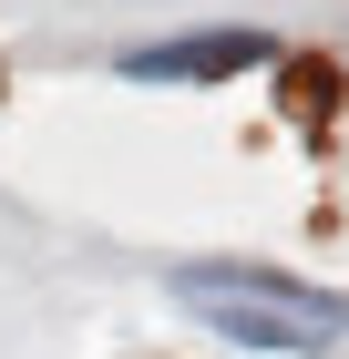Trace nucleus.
<instances>
[{
    "label": "nucleus",
    "mask_w": 349,
    "mask_h": 359,
    "mask_svg": "<svg viewBox=\"0 0 349 359\" xmlns=\"http://www.w3.org/2000/svg\"><path fill=\"white\" fill-rule=\"evenodd\" d=\"M175 308H195L216 339L237 349H277V359H329L349 339V298L339 287H308L288 267H257V257H185L164 277Z\"/></svg>",
    "instance_id": "f257e3e1"
},
{
    "label": "nucleus",
    "mask_w": 349,
    "mask_h": 359,
    "mask_svg": "<svg viewBox=\"0 0 349 359\" xmlns=\"http://www.w3.org/2000/svg\"><path fill=\"white\" fill-rule=\"evenodd\" d=\"M268 52H277L268 31H175V41L124 52L113 72H124V83H226V72H257Z\"/></svg>",
    "instance_id": "f03ea898"
}]
</instances>
